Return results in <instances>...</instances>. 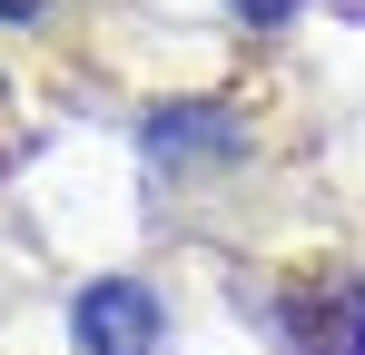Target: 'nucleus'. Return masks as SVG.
Here are the masks:
<instances>
[{"mask_svg":"<svg viewBox=\"0 0 365 355\" xmlns=\"http://www.w3.org/2000/svg\"><path fill=\"white\" fill-rule=\"evenodd\" d=\"M0 20H40V0H0Z\"/></svg>","mask_w":365,"mask_h":355,"instance_id":"nucleus-5","label":"nucleus"},{"mask_svg":"<svg viewBox=\"0 0 365 355\" xmlns=\"http://www.w3.org/2000/svg\"><path fill=\"white\" fill-rule=\"evenodd\" d=\"M247 20H287V10H297V0H237Z\"/></svg>","mask_w":365,"mask_h":355,"instance_id":"nucleus-4","label":"nucleus"},{"mask_svg":"<svg viewBox=\"0 0 365 355\" xmlns=\"http://www.w3.org/2000/svg\"><path fill=\"white\" fill-rule=\"evenodd\" d=\"M69 326H79V355H158V336H168L158 296L138 287V277H99V287H79Z\"/></svg>","mask_w":365,"mask_h":355,"instance_id":"nucleus-2","label":"nucleus"},{"mask_svg":"<svg viewBox=\"0 0 365 355\" xmlns=\"http://www.w3.org/2000/svg\"><path fill=\"white\" fill-rule=\"evenodd\" d=\"M277 326H287L297 355H365V287L336 277V267H306L277 296Z\"/></svg>","mask_w":365,"mask_h":355,"instance_id":"nucleus-1","label":"nucleus"},{"mask_svg":"<svg viewBox=\"0 0 365 355\" xmlns=\"http://www.w3.org/2000/svg\"><path fill=\"white\" fill-rule=\"evenodd\" d=\"M237 148H247V128L217 99H178V109L148 118V158L158 168H207V158H237Z\"/></svg>","mask_w":365,"mask_h":355,"instance_id":"nucleus-3","label":"nucleus"}]
</instances>
